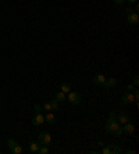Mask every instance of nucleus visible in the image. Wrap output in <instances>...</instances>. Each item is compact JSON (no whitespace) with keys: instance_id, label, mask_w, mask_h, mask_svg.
Masks as SVG:
<instances>
[{"instance_id":"nucleus-1","label":"nucleus","mask_w":139,"mask_h":154,"mask_svg":"<svg viewBox=\"0 0 139 154\" xmlns=\"http://www.w3.org/2000/svg\"><path fill=\"white\" fill-rule=\"evenodd\" d=\"M104 129H106L109 133L114 135V136H121V135H122V128H121L120 124H118L117 115H116V112L114 111L110 112L109 119H107L106 125H104Z\"/></svg>"},{"instance_id":"nucleus-2","label":"nucleus","mask_w":139,"mask_h":154,"mask_svg":"<svg viewBox=\"0 0 139 154\" xmlns=\"http://www.w3.org/2000/svg\"><path fill=\"white\" fill-rule=\"evenodd\" d=\"M32 122L35 126H39L45 122V117L42 114V106L40 104H35V115L32 118Z\"/></svg>"},{"instance_id":"nucleus-3","label":"nucleus","mask_w":139,"mask_h":154,"mask_svg":"<svg viewBox=\"0 0 139 154\" xmlns=\"http://www.w3.org/2000/svg\"><path fill=\"white\" fill-rule=\"evenodd\" d=\"M42 146H51V136L49 132H43V133H39V140H38Z\"/></svg>"},{"instance_id":"nucleus-4","label":"nucleus","mask_w":139,"mask_h":154,"mask_svg":"<svg viewBox=\"0 0 139 154\" xmlns=\"http://www.w3.org/2000/svg\"><path fill=\"white\" fill-rule=\"evenodd\" d=\"M67 100L70 101L71 104H79L81 103V100H82V97H81V94L78 93V92H68V96H67Z\"/></svg>"},{"instance_id":"nucleus-5","label":"nucleus","mask_w":139,"mask_h":154,"mask_svg":"<svg viewBox=\"0 0 139 154\" xmlns=\"http://www.w3.org/2000/svg\"><path fill=\"white\" fill-rule=\"evenodd\" d=\"M121 103L122 104L135 103V96H134V93H132V92H127V93H124L122 96H121Z\"/></svg>"},{"instance_id":"nucleus-6","label":"nucleus","mask_w":139,"mask_h":154,"mask_svg":"<svg viewBox=\"0 0 139 154\" xmlns=\"http://www.w3.org/2000/svg\"><path fill=\"white\" fill-rule=\"evenodd\" d=\"M127 20H128V22L131 25H138L139 24V14L136 11H132V13L127 14Z\"/></svg>"},{"instance_id":"nucleus-7","label":"nucleus","mask_w":139,"mask_h":154,"mask_svg":"<svg viewBox=\"0 0 139 154\" xmlns=\"http://www.w3.org/2000/svg\"><path fill=\"white\" fill-rule=\"evenodd\" d=\"M134 132H135V125H134L131 121L127 122V124L124 125V128H122V133H127V135L132 136V135H134Z\"/></svg>"},{"instance_id":"nucleus-8","label":"nucleus","mask_w":139,"mask_h":154,"mask_svg":"<svg viewBox=\"0 0 139 154\" xmlns=\"http://www.w3.org/2000/svg\"><path fill=\"white\" fill-rule=\"evenodd\" d=\"M116 85H117V79L114 78V76H110V78H106L103 88H106V89H113Z\"/></svg>"},{"instance_id":"nucleus-9","label":"nucleus","mask_w":139,"mask_h":154,"mask_svg":"<svg viewBox=\"0 0 139 154\" xmlns=\"http://www.w3.org/2000/svg\"><path fill=\"white\" fill-rule=\"evenodd\" d=\"M117 121H118V124H120V125H125L127 122L131 121V118H129L125 112H120V114L117 115Z\"/></svg>"},{"instance_id":"nucleus-10","label":"nucleus","mask_w":139,"mask_h":154,"mask_svg":"<svg viewBox=\"0 0 139 154\" xmlns=\"http://www.w3.org/2000/svg\"><path fill=\"white\" fill-rule=\"evenodd\" d=\"M104 81H106V76L102 75V74H99V75H96L95 78H93V83L97 86H103L104 85Z\"/></svg>"},{"instance_id":"nucleus-11","label":"nucleus","mask_w":139,"mask_h":154,"mask_svg":"<svg viewBox=\"0 0 139 154\" xmlns=\"http://www.w3.org/2000/svg\"><path fill=\"white\" fill-rule=\"evenodd\" d=\"M100 146H103V149H102L103 154H113V143H110V144L100 143Z\"/></svg>"},{"instance_id":"nucleus-12","label":"nucleus","mask_w":139,"mask_h":154,"mask_svg":"<svg viewBox=\"0 0 139 154\" xmlns=\"http://www.w3.org/2000/svg\"><path fill=\"white\" fill-rule=\"evenodd\" d=\"M40 147V143L39 142H31L29 143V151L32 154H38V150H39Z\"/></svg>"},{"instance_id":"nucleus-13","label":"nucleus","mask_w":139,"mask_h":154,"mask_svg":"<svg viewBox=\"0 0 139 154\" xmlns=\"http://www.w3.org/2000/svg\"><path fill=\"white\" fill-rule=\"evenodd\" d=\"M45 121L49 122V124H54V122H56V117H54V114H53L51 111L46 112V115H45Z\"/></svg>"},{"instance_id":"nucleus-14","label":"nucleus","mask_w":139,"mask_h":154,"mask_svg":"<svg viewBox=\"0 0 139 154\" xmlns=\"http://www.w3.org/2000/svg\"><path fill=\"white\" fill-rule=\"evenodd\" d=\"M54 99L59 101V103H63L64 100H67V96H66V93H63L61 90H60L59 93H56V97H54Z\"/></svg>"},{"instance_id":"nucleus-15","label":"nucleus","mask_w":139,"mask_h":154,"mask_svg":"<svg viewBox=\"0 0 139 154\" xmlns=\"http://www.w3.org/2000/svg\"><path fill=\"white\" fill-rule=\"evenodd\" d=\"M60 89H61L63 93H66V94H67L68 92H71V85H70V83H67V82H64V83H61Z\"/></svg>"},{"instance_id":"nucleus-16","label":"nucleus","mask_w":139,"mask_h":154,"mask_svg":"<svg viewBox=\"0 0 139 154\" xmlns=\"http://www.w3.org/2000/svg\"><path fill=\"white\" fill-rule=\"evenodd\" d=\"M59 101L56 100V99H53V100L50 101V106H51V110L53 111H59V108H60V106H59Z\"/></svg>"},{"instance_id":"nucleus-17","label":"nucleus","mask_w":139,"mask_h":154,"mask_svg":"<svg viewBox=\"0 0 139 154\" xmlns=\"http://www.w3.org/2000/svg\"><path fill=\"white\" fill-rule=\"evenodd\" d=\"M10 151H11V153H13V154H21V153H22V147L20 146L18 143H17L14 147H13V149H11Z\"/></svg>"},{"instance_id":"nucleus-18","label":"nucleus","mask_w":139,"mask_h":154,"mask_svg":"<svg viewBox=\"0 0 139 154\" xmlns=\"http://www.w3.org/2000/svg\"><path fill=\"white\" fill-rule=\"evenodd\" d=\"M48 153H49V147L48 146H42V144H40L39 150H38V154H48Z\"/></svg>"},{"instance_id":"nucleus-19","label":"nucleus","mask_w":139,"mask_h":154,"mask_svg":"<svg viewBox=\"0 0 139 154\" xmlns=\"http://www.w3.org/2000/svg\"><path fill=\"white\" fill-rule=\"evenodd\" d=\"M42 110H43V111H46V112L53 111V110H51V106H50V101H48V103H43V106H42Z\"/></svg>"},{"instance_id":"nucleus-20","label":"nucleus","mask_w":139,"mask_h":154,"mask_svg":"<svg viewBox=\"0 0 139 154\" xmlns=\"http://www.w3.org/2000/svg\"><path fill=\"white\" fill-rule=\"evenodd\" d=\"M118 153H122V149H121V146L113 143V154H118Z\"/></svg>"},{"instance_id":"nucleus-21","label":"nucleus","mask_w":139,"mask_h":154,"mask_svg":"<svg viewBox=\"0 0 139 154\" xmlns=\"http://www.w3.org/2000/svg\"><path fill=\"white\" fill-rule=\"evenodd\" d=\"M138 83H139V79H138V76H135V78H134V81H132V85L136 88V86H138Z\"/></svg>"},{"instance_id":"nucleus-22","label":"nucleus","mask_w":139,"mask_h":154,"mask_svg":"<svg viewBox=\"0 0 139 154\" xmlns=\"http://www.w3.org/2000/svg\"><path fill=\"white\" fill-rule=\"evenodd\" d=\"M127 89H128V92H134V89H135V86L132 85V83H129V85L127 86Z\"/></svg>"},{"instance_id":"nucleus-23","label":"nucleus","mask_w":139,"mask_h":154,"mask_svg":"<svg viewBox=\"0 0 139 154\" xmlns=\"http://www.w3.org/2000/svg\"><path fill=\"white\" fill-rule=\"evenodd\" d=\"M128 4H135V3H138V0H125Z\"/></svg>"},{"instance_id":"nucleus-24","label":"nucleus","mask_w":139,"mask_h":154,"mask_svg":"<svg viewBox=\"0 0 139 154\" xmlns=\"http://www.w3.org/2000/svg\"><path fill=\"white\" fill-rule=\"evenodd\" d=\"M113 2H114L116 4H122V3L125 2V0H113Z\"/></svg>"},{"instance_id":"nucleus-25","label":"nucleus","mask_w":139,"mask_h":154,"mask_svg":"<svg viewBox=\"0 0 139 154\" xmlns=\"http://www.w3.org/2000/svg\"><path fill=\"white\" fill-rule=\"evenodd\" d=\"M125 153H127V154H134V153H135V150H131V149H128V150H125Z\"/></svg>"},{"instance_id":"nucleus-26","label":"nucleus","mask_w":139,"mask_h":154,"mask_svg":"<svg viewBox=\"0 0 139 154\" xmlns=\"http://www.w3.org/2000/svg\"><path fill=\"white\" fill-rule=\"evenodd\" d=\"M125 11H127V14H129V13H132V11H134V8H132V7H128Z\"/></svg>"},{"instance_id":"nucleus-27","label":"nucleus","mask_w":139,"mask_h":154,"mask_svg":"<svg viewBox=\"0 0 139 154\" xmlns=\"http://www.w3.org/2000/svg\"><path fill=\"white\" fill-rule=\"evenodd\" d=\"M139 10V4L138 3H135V7H134V11H138Z\"/></svg>"}]
</instances>
